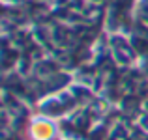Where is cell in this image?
Here are the masks:
<instances>
[{
	"mask_svg": "<svg viewBox=\"0 0 148 140\" xmlns=\"http://www.w3.org/2000/svg\"><path fill=\"white\" fill-rule=\"evenodd\" d=\"M26 140H56L60 135L58 122L45 114H34L30 116L26 123Z\"/></svg>",
	"mask_w": 148,
	"mask_h": 140,
	"instance_id": "cell-1",
	"label": "cell"
}]
</instances>
